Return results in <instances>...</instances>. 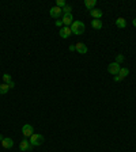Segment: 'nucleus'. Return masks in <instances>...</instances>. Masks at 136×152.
<instances>
[{"label": "nucleus", "instance_id": "obj_1", "mask_svg": "<svg viewBox=\"0 0 136 152\" xmlns=\"http://www.w3.org/2000/svg\"><path fill=\"white\" fill-rule=\"evenodd\" d=\"M71 31L72 34H76V35H80L85 33V23L80 22V20H74L72 25H71Z\"/></svg>", "mask_w": 136, "mask_h": 152}, {"label": "nucleus", "instance_id": "obj_2", "mask_svg": "<svg viewBox=\"0 0 136 152\" xmlns=\"http://www.w3.org/2000/svg\"><path fill=\"white\" fill-rule=\"evenodd\" d=\"M44 141H45V137L42 134H31L30 137V144L33 147H38V145L42 144Z\"/></svg>", "mask_w": 136, "mask_h": 152}, {"label": "nucleus", "instance_id": "obj_3", "mask_svg": "<svg viewBox=\"0 0 136 152\" xmlns=\"http://www.w3.org/2000/svg\"><path fill=\"white\" fill-rule=\"evenodd\" d=\"M128 74H129L128 68H120V71H118L117 76H114V82H120V80L125 79L127 76H128Z\"/></svg>", "mask_w": 136, "mask_h": 152}, {"label": "nucleus", "instance_id": "obj_4", "mask_svg": "<svg viewBox=\"0 0 136 152\" xmlns=\"http://www.w3.org/2000/svg\"><path fill=\"white\" fill-rule=\"evenodd\" d=\"M49 14H51L52 18H54V19L57 20L58 18L63 15V8H58V7H56V6H54V7H52L51 10H49Z\"/></svg>", "mask_w": 136, "mask_h": 152}, {"label": "nucleus", "instance_id": "obj_5", "mask_svg": "<svg viewBox=\"0 0 136 152\" xmlns=\"http://www.w3.org/2000/svg\"><path fill=\"white\" fill-rule=\"evenodd\" d=\"M120 64H117L116 61L114 62H112V64H109V67H108V72L110 75H117L118 74V71H120Z\"/></svg>", "mask_w": 136, "mask_h": 152}, {"label": "nucleus", "instance_id": "obj_6", "mask_svg": "<svg viewBox=\"0 0 136 152\" xmlns=\"http://www.w3.org/2000/svg\"><path fill=\"white\" fill-rule=\"evenodd\" d=\"M22 133H23L25 137H31V134H34V128H33L31 125L26 124V125H23V128H22Z\"/></svg>", "mask_w": 136, "mask_h": 152}, {"label": "nucleus", "instance_id": "obj_7", "mask_svg": "<svg viewBox=\"0 0 136 152\" xmlns=\"http://www.w3.org/2000/svg\"><path fill=\"white\" fill-rule=\"evenodd\" d=\"M31 148H33V145L30 144V141L27 140H22L19 144V149L22 152H27V151H31Z\"/></svg>", "mask_w": 136, "mask_h": 152}, {"label": "nucleus", "instance_id": "obj_8", "mask_svg": "<svg viewBox=\"0 0 136 152\" xmlns=\"http://www.w3.org/2000/svg\"><path fill=\"white\" fill-rule=\"evenodd\" d=\"M75 49H76L80 55H86V53L89 52V48L86 46L83 42H78V43H76V45H75Z\"/></svg>", "mask_w": 136, "mask_h": 152}, {"label": "nucleus", "instance_id": "obj_9", "mask_svg": "<svg viewBox=\"0 0 136 152\" xmlns=\"http://www.w3.org/2000/svg\"><path fill=\"white\" fill-rule=\"evenodd\" d=\"M71 34H72V31H71V27H68V26H64V27L60 29V37L61 38H68Z\"/></svg>", "mask_w": 136, "mask_h": 152}, {"label": "nucleus", "instance_id": "obj_10", "mask_svg": "<svg viewBox=\"0 0 136 152\" xmlns=\"http://www.w3.org/2000/svg\"><path fill=\"white\" fill-rule=\"evenodd\" d=\"M12 145H14V141H12V139H10V137H6V139L1 140V147H3V148L10 149V148H12Z\"/></svg>", "mask_w": 136, "mask_h": 152}, {"label": "nucleus", "instance_id": "obj_11", "mask_svg": "<svg viewBox=\"0 0 136 152\" xmlns=\"http://www.w3.org/2000/svg\"><path fill=\"white\" fill-rule=\"evenodd\" d=\"M63 25H66V26H71L72 22H74V16L72 14H68V15H63Z\"/></svg>", "mask_w": 136, "mask_h": 152}, {"label": "nucleus", "instance_id": "obj_12", "mask_svg": "<svg viewBox=\"0 0 136 152\" xmlns=\"http://www.w3.org/2000/svg\"><path fill=\"white\" fill-rule=\"evenodd\" d=\"M90 15L93 16L94 19H101V16L104 15V12H102L101 10H98V8H94V10L90 11Z\"/></svg>", "mask_w": 136, "mask_h": 152}, {"label": "nucleus", "instance_id": "obj_13", "mask_svg": "<svg viewBox=\"0 0 136 152\" xmlns=\"http://www.w3.org/2000/svg\"><path fill=\"white\" fill-rule=\"evenodd\" d=\"M97 4V0H85V7L87 8V10H93V7Z\"/></svg>", "mask_w": 136, "mask_h": 152}, {"label": "nucleus", "instance_id": "obj_14", "mask_svg": "<svg viewBox=\"0 0 136 152\" xmlns=\"http://www.w3.org/2000/svg\"><path fill=\"white\" fill-rule=\"evenodd\" d=\"M91 26H93V29H95V30H99V29H102L101 19H93V22H91Z\"/></svg>", "mask_w": 136, "mask_h": 152}, {"label": "nucleus", "instance_id": "obj_15", "mask_svg": "<svg viewBox=\"0 0 136 152\" xmlns=\"http://www.w3.org/2000/svg\"><path fill=\"white\" fill-rule=\"evenodd\" d=\"M116 26L120 29H124L125 26H127V22H125L124 18H117L116 19Z\"/></svg>", "mask_w": 136, "mask_h": 152}, {"label": "nucleus", "instance_id": "obj_16", "mask_svg": "<svg viewBox=\"0 0 136 152\" xmlns=\"http://www.w3.org/2000/svg\"><path fill=\"white\" fill-rule=\"evenodd\" d=\"M8 90H10V87H8V84H6V83H3V84H0V95H4V94H7Z\"/></svg>", "mask_w": 136, "mask_h": 152}, {"label": "nucleus", "instance_id": "obj_17", "mask_svg": "<svg viewBox=\"0 0 136 152\" xmlns=\"http://www.w3.org/2000/svg\"><path fill=\"white\" fill-rule=\"evenodd\" d=\"M3 82L6 83V84H8L10 82H12V80H11V75H10V74H4L3 75Z\"/></svg>", "mask_w": 136, "mask_h": 152}, {"label": "nucleus", "instance_id": "obj_18", "mask_svg": "<svg viewBox=\"0 0 136 152\" xmlns=\"http://www.w3.org/2000/svg\"><path fill=\"white\" fill-rule=\"evenodd\" d=\"M71 11H72V7L71 6H66L63 8V15H68V14H71Z\"/></svg>", "mask_w": 136, "mask_h": 152}, {"label": "nucleus", "instance_id": "obj_19", "mask_svg": "<svg viewBox=\"0 0 136 152\" xmlns=\"http://www.w3.org/2000/svg\"><path fill=\"white\" fill-rule=\"evenodd\" d=\"M56 7L64 8L66 7V1H64V0H56Z\"/></svg>", "mask_w": 136, "mask_h": 152}, {"label": "nucleus", "instance_id": "obj_20", "mask_svg": "<svg viewBox=\"0 0 136 152\" xmlns=\"http://www.w3.org/2000/svg\"><path fill=\"white\" fill-rule=\"evenodd\" d=\"M124 60H125V57H124L123 55H118V56L116 57V62H117V64H120V62H123Z\"/></svg>", "mask_w": 136, "mask_h": 152}, {"label": "nucleus", "instance_id": "obj_21", "mask_svg": "<svg viewBox=\"0 0 136 152\" xmlns=\"http://www.w3.org/2000/svg\"><path fill=\"white\" fill-rule=\"evenodd\" d=\"M54 25H56V26H57V27H61L63 26V20H56V22H54Z\"/></svg>", "mask_w": 136, "mask_h": 152}, {"label": "nucleus", "instance_id": "obj_22", "mask_svg": "<svg viewBox=\"0 0 136 152\" xmlns=\"http://www.w3.org/2000/svg\"><path fill=\"white\" fill-rule=\"evenodd\" d=\"M8 87H10V88H14V87H15V83H14V82H10V83H8Z\"/></svg>", "mask_w": 136, "mask_h": 152}, {"label": "nucleus", "instance_id": "obj_23", "mask_svg": "<svg viewBox=\"0 0 136 152\" xmlns=\"http://www.w3.org/2000/svg\"><path fill=\"white\" fill-rule=\"evenodd\" d=\"M70 50H71V52H74V50H76V49H75V45H71V46H70Z\"/></svg>", "mask_w": 136, "mask_h": 152}, {"label": "nucleus", "instance_id": "obj_24", "mask_svg": "<svg viewBox=\"0 0 136 152\" xmlns=\"http://www.w3.org/2000/svg\"><path fill=\"white\" fill-rule=\"evenodd\" d=\"M132 23H133V26H135V27H136V18H135V19H133V22H132Z\"/></svg>", "mask_w": 136, "mask_h": 152}]
</instances>
